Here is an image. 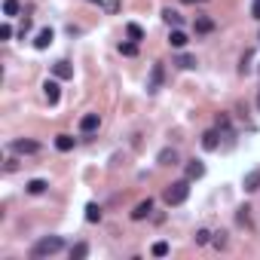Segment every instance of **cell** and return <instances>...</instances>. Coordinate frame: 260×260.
I'll list each match as a JSON object with an SVG mask.
<instances>
[{
  "instance_id": "34",
  "label": "cell",
  "mask_w": 260,
  "mask_h": 260,
  "mask_svg": "<svg viewBox=\"0 0 260 260\" xmlns=\"http://www.w3.org/2000/svg\"><path fill=\"white\" fill-rule=\"evenodd\" d=\"M257 40H260V37H257Z\"/></svg>"
},
{
  "instance_id": "22",
  "label": "cell",
  "mask_w": 260,
  "mask_h": 260,
  "mask_svg": "<svg viewBox=\"0 0 260 260\" xmlns=\"http://www.w3.org/2000/svg\"><path fill=\"white\" fill-rule=\"evenodd\" d=\"M162 19H165L172 28H178V25H180V13H175V9H165V13H162Z\"/></svg>"
},
{
  "instance_id": "29",
  "label": "cell",
  "mask_w": 260,
  "mask_h": 260,
  "mask_svg": "<svg viewBox=\"0 0 260 260\" xmlns=\"http://www.w3.org/2000/svg\"><path fill=\"white\" fill-rule=\"evenodd\" d=\"M28 31H31V19H25V21H21V28H19V34H21V37H25Z\"/></svg>"
},
{
  "instance_id": "31",
  "label": "cell",
  "mask_w": 260,
  "mask_h": 260,
  "mask_svg": "<svg viewBox=\"0 0 260 260\" xmlns=\"http://www.w3.org/2000/svg\"><path fill=\"white\" fill-rule=\"evenodd\" d=\"M184 3H205V0H184Z\"/></svg>"
},
{
  "instance_id": "11",
  "label": "cell",
  "mask_w": 260,
  "mask_h": 260,
  "mask_svg": "<svg viewBox=\"0 0 260 260\" xmlns=\"http://www.w3.org/2000/svg\"><path fill=\"white\" fill-rule=\"evenodd\" d=\"M245 190H248V193L260 190V168H254V172H248V175H245Z\"/></svg>"
},
{
  "instance_id": "18",
  "label": "cell",
  "mask_w": 260,
  "mask_h": 260,
  "mask_svg": "<svg viewBox=\"0 0 260 260\" xmlns=\"http://www.w3.org/2000/svg\"><path fill=\"white\" fill-rule=\"evenodd\" d=\"M86 220L89 223H98L101 220V208L95 205V202H89V205H86Z\"/></svg>"
},
{
  "instance_id": "8",
  "label": "cell",
  "mask_w": 260,
  "mask_h": 260,
  "mask_svg": "<svg viewBox=\"0 0 260 260\" xmlns=\"http://www.w3.org/2000/svg\"><path fill=\"white\" fill-rule=\"evenodd\" d=\"M98 126H101V117H98V114H86V117L80 120V132H86V135L95 132Z\"/></svg>"
},
{
  "instance_id": "17",
  "label": "cell",
  "mask_w": 260,
  "mask_h": 260,
  "mask_svg": "<svg viewBox=\"0 0 260 260\" xmlns=\"http://www.w3.org/2000/svg\"><path fill=\"white\" fill-rule=\"evenodd\" d=\"M46 187H49V184H46L43 178H34V180H28V193H34V196H40Z\"/></svg>"
},
{
  "instance_id": "23",
  "label": "cell",
  "mask_w": 260,
  "mask_h": 260,
  "mask_svg": "<svg viewBox=\"0 0 260 260\" xmlns=\"http://www.w3.org/2000/svg\"><path fill=\"white\" fill-rule=\"evenodd\" d=\"M19 13V0H3V16H16Z\"/></svg>"
},
{
  "instance_id": "5",
  "label": "cell",
  "mask_w": 260,
  "mask_h": 260,
  "mask_svg": "<svg viewBox=\"0 0 260 260\" xmlns=\"http://www.w3.org/2000/svg\"><path fill=\"white\" fill-rule=\"evenodd\" d=\"M9 147H13V153H21V156L37 153V150H40V144H37V141H13Z\"/></svg>"
},
{
  "instance_id": "12",
  "label": "cell",
  "mask_w": 260,
  "mask_h": 260,
  "mask_svg": "<svg viewBox=\"0 0 260 260\" xmlns=\"http://www.w3.org/2000/svg\"><path fill=\"white\" fill-rule=\"evenodd\" d=\"M220 138V135H218V129H211V132H205V135H202V147H205V150H218V141Z\"/></svg>"
},
{
  "instance_id": "26",
  "label": "cell",
  "mask_w": 260,
  "mask_h": 260,
  "mask_svg": "<svg viewBox=\"0 0 260 260\" xmlns=\"http://www.w3.org/2000/svg\"><path fill=\"white\" fill-rule=\"evenodd\" d=\"M208 242H211V233L208 230H199L196 233V245H208Z\"/></svg>"
},
{
  "instance_id": "25",
  "label": "cell",
  "mask_w": 260,
  "mask_h": 260,
  "mask_svg": "<svg viewBox=\"0 0 260 260\" xmlns=\"http://www.w3.org/2000/svg\"><path fill=\"white\" fill-rule=\"evenodd\" d=\"M120 52L122 55H135V52H138V46H135V40L132 43H120Z\"/></svg>"
},
{
  "instance_id": "19",
  "label": "cell",
  "mask_w": 260,
  "mask_h": 260,
  "mask_svg": "<svg viewBox=\"0 0 260 260\" xmlns=\"http://www.w3.org/2000/svg\"><path fill=\"white\" fill-rule=\"evenodd\" d=\"M126 34H129V40H135V43L144 40V31H141V25H135V21H129V25H126Z\"/></svg>"
},
{
  "instance_id": "2",
  "label": "cell",
  "mask_w": 260,
  "mask_h": 260,
  "mask_svg": "<svg viewBox=\"0 0 260 260\" xmlns=\"http://www.w3.org/2000/svg\"><path fill=\"white\" fill-rule=\"evenodd\" d=\"M64 248V239L61 236H46V239H40L37 245L31 248V257L34 260H40V257H52V254H59Z\"/></svg>"
},
{
  "instance_id": "30",
  "label": "cell",
  "mask_w": 260,
  "mask_h": 260,
  "mask_svg": "<svg viewBox=\"0 0 260 260\" xmlns=\"http://www.w3.org/2000/svg\"><path fill=\"white\" fill-rule=\"evenodd\" d=\"M251 16L260 21V0H254V6H251Z\"/></svg>"
},
{
  "instance_id": "3",
  "label": "cell",
  "mask_w": 260,
  "mask_h": 260,
  "mask_svg": "<svg viewBox=\"0 0 260 260\" xmlns=\"http://www.w3.org/2000/svg\"><path fill=\"white\" fill-rule=\"evenodd\" d=\"M43 95H46V101H49V104H59V98H61L59 77H55V80H46V83H43Z\"/></svg>"
},
{
  "instance_id": "16",
  "label": "cell",
  "mask_w": 260,
  "mask_h": 260,
  "mask_svg": "<svg viewBox=\"0 0 260 260\" xmlns=\"http://www.w3.org/2000/svg\"><path fill=\"white\" fill-rule=\"evenodd\" d=\"M55 147H59L61 153L74 150V138H71V135H55Z\"/></svg>"
},
{
  "instance_id": "15",
  "label": "cell",
  "mask_w": 260,
  "mask_h": 260,
  "mask_svg": "<svg viewBox=\"0 0 260 260\" xmlns=\"http://www.w3.org/2000/svg\"><path fill=\"white\" fill-rule=\"evenodd\" d=\"M202 175H205V165H202L199 160H193V162L187 165V178H190V180H199Z\"/></svg>"
},
{
  "instance_id": "7",
  "label": "cell",
  "mask_w": 260,
  "mask_h": 260,
  "mask_svg": "<svg viewBox=\"0 0 260 260\" xmlns=\"http://www.w3.org/2000/svg\"><path fill=\"white\" fill-rule=\"evenodd\" d=\"M193 31H196V34H211V31H214V19H208V16H196Z\"/></svg>"
},
{
  "instance_id": "21",
  "label": "cell",
  "mask_w": 260,
  "mask_h": 260,
  "mask_svg": "<svg viewBox=\"0 0 260 260\" xmlns=\"http://www.w3.org/2000/svg\"><path fill=\"white\" fill-rule=\"evenodd\" d=\"M86 254H89V245H86V242H80V245L71 248V260H83Z\"/></svg>"
},
{
  "instance_id": "10",
  "label": "cell",
  "mask_w": 260,
  "mask_h": 260,
  "mask_svg": "<svg viewBox=\"0 0 260 260\" xmlns=\"http://www.w3.org/2000/svg\"><path fill=\"white\" fill-rule=\"evenodd\" d=\"M34 46H37V49H49L52 46V28H43L37 34V40H34Z\"/></svg>"
},
{
  "instance_id": "1",
  "label": "cell",
  "mask_w": 260,
  "mask_h": 260,
  "mask_svg": "<svg viewBox=\"0 0 260 260\" xmlns=\"http://www.w3.org/2000/svg\"><path fill=\"white\" fill-rule=\"evenodd\" d=\"M187 196H190V178L168 184V187H165V193H162V202H165V205H184Z\"/></svg>"
},
{
  "instance_id": "27",
  "label": "cell",
  "mask_w": 260,
  "mask_h": 260,
  "mask_svg": "<svg viewBox=\"0 0 260 260\" xmlns=\"http://www.w3.org/2000/svg\"><path fill=\"white\" fill-rule=\"evenodd\" d=\"M211 242H214V248H223V245H227V233H218Z\"/></svg>"
},
{
  "instance_id": "14",
  "label": "cell",
  "mask_w": 260,
  "mask_h": 260,
  "mask_svg": "<svg viewBox=\"0 0 260 260\" xmlns=\"http://www.w3.org/2000/svg\"><path fill=\"white\" fill-rule=\"evenodd\" d=\"M156 160H160V165H178V153L172 150V147H165V150H160Z\"/></svg>"
},
{
  "instance_id": "32",
  "label": "cell",
  "mask_w": 260,
  "mask_h": 260,
  "mask_svg": "<svg viewBox=\"0 0 260 260\" xmlns=\"http://www.w3.org/2000/svg\"><path fill=\"white\" fill-rule=\"evenodd\" d=\"M92 3H101V0H92Z\"/></svg>"
},
{
  "instance_id": "9",
  "label": "cell",
  "mask_w": 260,
  "mask_h": 260,
  "mask_svg": "<svg viewBox=\"0 0 260 260\" xmlns=\"http://www.w3.org/2000/svg\"><path fill=\"white\" fill-rule=\"evenodd\" d=\"M52 74L59 77V80H71V77H74V67L67 64V61H55V64H52Z\"/></svg>"
},
{
  "instance_id": "6",
  "label": "cell",
  "mask_w": 260,
  "mask_h": 260,
  "mask_svg": "<svg viewBox=\"0 0 260 260\" xmlns=\"http://www.w3.org/2000/svg\"><path fill=\"white\" fill-rule=\"evenodd\" d=\"M150 211H153V199H144V202H138V205H135V211H132V220H144Z\"/></svg>"
},
{
  "instance_id": "24",
  "label": "cell",
  "mask_w": 260,
  "mask_h": 260,
  "mask_svg": "<svg viewBox=\"0 0 260 260\" xmlns=\"http://www.w3.org/2000/svg\"><path fill=\"white\" fill-rule=\"evenodd\" d=\"M150 251H153V257H165L168 254V242H156Z\"/></svg>"
},
{
  "instance_id": "4",
  "label": "cell",
  "mask_w": 260,
  "mask_h": 260,
  "mask_svg": "<svg viewBox=\"0 0 260 260\" xmlns=\"http://www.w3.org/2000/svg\"><path fill=\"white\" fill-rule=\"evenodd\" d=\"M162 80H165V71H162V64H153V67H150V83H147V89H150V92H160Z\"/></svg>"
},
{
  "instance_id": "20",
  "label": "cell",
  "mask_w": 260,
  "mask_h": 260,
  "mask_svg": "<svg viewBox=\"0 0 260 260\" xmlns=\"http://www.w3.org/2000/svg\"><path fill=\"white\" fill-rule=\"evenodd\" d=\"M175 64H178V67H184V71H193V67H196V59H193V55H178Z\"/></svg>"
},
{
  "instance_id": "28",
  "label": "cell",
  "mask_w": 260,
  "mask_h": 260,
  "mask_svg": "<svg viewBox=\"0 0 260 260\" xmlns=\"http://www.w3.org/2000/svg\"><path fill=\"white\" fill-rule=\"evenodd\" d=\"M9 37H13V28L3 25V28H0V40H9Z\"/></svg>"
},
{
  "instance_id": "33",
  "label": "cell",
  "mask_w": 260,
  "mask_h": 260,
  "mask_svg": "<svg viewBox=\"0 0 260 260\" xmlns=\"http://www.w3.org/2000/svg\"><path fill=\"white\" fill-rule=\"evenodd\" d=\"M257 104H260V101H257Z\"/></svg>"
},
{
  "instance_id": "13",
  "label": "cell",
  "mask_w": 260,
  "mask_h": 260,
  "mask_svg": "<svg viewBox=\"0 0 260 260\" xmlns=\"http://www.w3.org/2000/svg\"><path fill=\"white\" fill-rule=\"evenodd\" d=\"M168 43H172L175 49H184V46H187V34L180 31V28H175L172 34H168Z\"/></svg>"
}]
</instances>
